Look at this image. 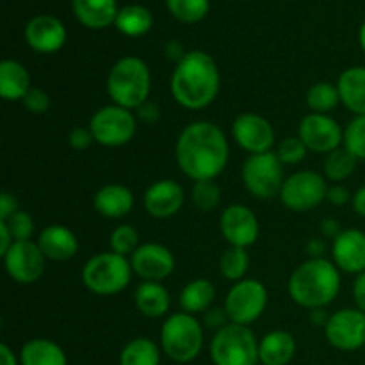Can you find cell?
<instances>
[{
  "mask_svg": "<svg viewBox=\"0 0 365 365\" xmlns=\"http://www.w3.org/2000/svg\"><path fill=\"white\" fill-rule=\"evenodd\" d=\"M177 164L192 182L216 180L230 157L225 132L210 121H192L180 132L175 145Z\"/></svg>",
  "mask_w": 365,
  "mask_h": 365,
  "instance_id": "obj_1",
  "label": "cell"
},
{
  "mask_svg": "<svg viewBox=\"0 0 365 365\" xmlns=\"http://www.w3.org/2000/svg\"><path fill=\"white\" fill-rule=\"evenodd\" d=\"M171 95L189 110L209 107L220 93L221 77L212 57L202 50H191L175 66L171 75Z\"/></svg>",
  "mask_w": 365,
  "mask_h": 365,
  "instance_id": "obj_2",
  "label": "cell"
},
{
  "mask_svg": "<svg viewBox=\"0 0 365 365\" xmlns=\"http://www.w3.org/2000/svg\"><path fill=\"white\" fill-rule=\"evenodd\" d=\"M341 291V271L328 259H309L289 278V294L296 305L319 310L334 303Z\"/></svg>",
  "mask_w": 365,
  "mask_h": 365,
  "instance_id": "obj_3",
  "label": "cell"
},
{
  "mask_svg": "<svg viewBox=\"0 0 365 365\" xmlns=\"http://www.w3.org/2000/svg\"><path fill=\"white\" fill-rule=\"evenodd\" d=\"M150 89L152 75L148 64L135 56L121 57L107 75V95L116 106L128 110L148 102Z\"/></svg>",
  "mask_w": 365,
  "mask_h": 365,
  "instance_id": "obj_4",
  "label": "cell"
},
{
  "mask_svg": "<svg viewBox=\"0 0 365 365\" xmlns=\"http://www.w3.org/2000/svg\"><path fill=\"white\" fill-rule=\"evenodd\" d=\"M160 348L173 362H192L203 348V328L200 321L185 312L168 317L160 328Z\"/></svg>",
  "mask_w": 365,
  "mask_h": 365,
  "instance_id": "obj_5",
  "label": "cell"
},
{
  "mask_svg": "<svg viewBox=\"0 0 365 365\" xmlns=\"http://www.w3.org/2000/svg\"><path fill=\"white\" fill-rule=\"evenodd\" d=\"M132 273L127 257L114 252L98 253L82 267V284L96 296H114L127 289Z\"/></svg>",
  "mask_w": 365,
  "mask_h": 365,
  "instance_id": "obj_6",
  "label": "cell"
},
{
  "mask_svg": "<svg viewBox=\"0 0 365 365\" xmlns=\"http://www.w3.org/2000/svg\"><path fill=\"white\" fill-rule=\"evenodd\" d=\"M210 360L214 365H257L259 342L248 327L228 323L210 341Z\"/></svg>",
  "mask_w": 365,
  "mask_h": 365,
  "instance_id": "obj_7",
  "label": "cell"
},
{
  "mask_svg": "<svg viewBox=\"0 0 365 365\" xmlns=\"http://www.w3.org/2000/svg\"><path fill=\"white\" fill-rule=\"evenodd\" d=\"M242 184L250 195L260 200H269L280 195L284 185V163L278 159L277 152L250 155L242 166Z\"/></svg>",
  "mask_w": 365,
  "mask_h": 365,
  "instance_id": "obj_8",
  "label": "cell"
},
{
  "mask_svg": "<svg viewBox=\"0 0 365 365\" xmlns=\"http://www.w3.org/2000/svg\"><path fill=\"white\" fill-rule=\"evenodd\" d=\"M88 127L95 143L107 148H118L132 141L138 130V118L132 114V110L113 103L96 110Z\"/></svg>",
  "mask_w": 365,
  "mask_h": 365,
  "instance_id": "obj_9",
  "label": "cell"
},
{
  "mask_svg": "<svg viewBox=\"0 0 365 365\" xmlns=\"http://www.w3.org/2000/svg\"><path fill=\"white\" fill-rule=\"evenodd\" d=\"M267 307V289L262 282L245 278L235 282L225 298V312L234 324L250 327L264 314Z\"/></svg>",
  "mask_w": 365,
  "mask_h": 365,
  "instance_id": "obj_10",
  "label": "cell"
},
{
  "mask_svg": "<svg viewBox=\"0 0 365 365\" xmlns=\"http://www.w3.org/2000/svg\"><path fill=\"white\" fill-rule=\"evenodd\" d=\"M328 184L316 171H296L285 178L280 191V202L294 212H309L327 200Z\"/></svg>",
  "mask_w": 365,
  "mask_h": 365,
  "instance_id": "obj_11",
  "label": "cell"
},
{
  "mask_svg": "<svg viewBox=\"0 0 365 365\" xmlns=\"http://www.w3.org/2000/svg\"><path fill=\"white\" fill-rule=\"evenodd\" d=\"M327 341L341 351H356L365 346V314L359 309H342L328 317Z\"/></svg>",
  "mask_w": 365,
  "mask_h": 365,
  "instance_id": "obj_12",
  "label": "cell"
},
{
  "mask_svg": "<svg viewBox=\"0 0 365 365\" xmlns=\"http://www.w3.org/2000/svg\"><path fill=\"white\" fill-rule=\"evenodd\" d=\"M2 259L7 274L18 284H34L45 273L46 257L38 242L16 241Z\"/></svg>",
  "mask_w": 365,
  "mask_h": 365,
  "instance_id": "obj_13",
  "label": "cell"
},
{
  "mask_svg": "<svg viewBox=\"0 0 365 365\" xmlns=\"http://www.w3.org/2000/svg\"><path fill=\"white\" fill-rule=\"evenodd\" d=\"M298 138L316 153H330L344 145L342 127L328 114H307L298 127Z\"/></svg>",
  "mask_w": 365,
  "mask_h": 365,
  "instance_id": "obj_14",
  "label": "cell"
},
{
  "mask_svg": "<svg viewBox=\"0 0 365 365\" xmlns=\"http://www.w3.org/2000/svg\"><path fill=\"white\" fill-rule=\"evenodd\" d=\"M232 135L250 155L271 152L274 145L273 125L257 113L239 114L232 123Z\"/></svg>",
  "mask_w": 365,
  "mask_h": 365,
  "instance_id": "obj_15",
  "label": "cell"
},
{
  "mask_svg": "<svg viewBox=\"0 0 365 365\" xmlns=\"http://www.w3.org/2000/svg\"><path fill=\"white\" fill-rule=\"evenodd\" d=\"M220 228L230 246L248 248L259 237V220L250 207L234 203L221 212Z\"/></svg>",
  "mask_w": 365,
  "mask_h": 365,
  "instance_id": "obj_16",
  "label": "cell"
},
{
  "mask_svg": "<svg viewBox=\"0 0 365 365\" xmlns=\"http://www.w3.org/2000/svg\"><path fill=\"white\" fill-rule=\"evenodd\" d=\"M130 266L143 282H163L175 271V257L166 246L145 242L130 257Z\"/></svg>",
  "mask_w": 365,
  "mask_h": 365,
  "instance_id": "obj_17",
  "label": "cell"
},
{
  "mask_svg": "<svg viewBox=\"0 0 365 365\" xmlns=\"http://www.w3.org/2000/svg\"><path fill=\"white\" fill-rule=\"evenodd\" d=\"M184 202L185 195L182 185L178 182L170 180V178L153 182L145 192L146 212L152 217H157V220L173 217L175 214L180 212Z\"/></svg>",
  "mask_w": 365,
  "mask_h": 365,
  "instance_id": "obj_18",
  "label": "cell"
},
{
  "mask_svg": "<svg viewBox=\"0 0 365 365\" xmlns=\"http://www.w3.org/2000/svg\"><path fill=\"white\" fill-rule=\"evenodd\" d=\"M334 264L339 271L348 274H360L365 271V232L356 228L342 230L331 245Z\"/></svg>",
  "mask_w": 365,
  "mask_h": 365,
  "instance_id": "obj_19",
  "label": "cell"
},
{
  "mask_svg": "<svg viewBox=\"0 0 365 365\" xmlns=\"http://www.w3.org/2000/svg\"><path fill=\"white\" fill-rule=\"evenodd\" d=\"M25 41L36 52L53 53L66 43V29L57 18L39 14L25 25Z\"/></svg>",
  "mask_w": 365,
  "mask_h": 365,
  "instance_id": "obj_20",
  "label": "cell"
},
{
  "mask_svg": "<svg viewBox=\"0 0 365 365\" xmlns=\"http://www.w3.org/2000/svg\"><path fill=\"white\" fill-rule=\"evenodd\" d=\"M38 246L43 255L53 262H66L78 252L77 235L63 225H48L38 237Z\"/></svg>",
  "mask_w": 365,
  "mask_h": 365,
  "instance_id": "obj_21",
  "label": "cell"
},
{
  "mask_svg": "<svg viewBox=\"0 0 365 365\" xmlns=\"http://www.w3.org/2000/svg\"><path fill=\"white\" fill-rule=\"evenodd\" d=\"M93 207L100 216L107 220H121L128 216L134 207V195L121 184H107L96 191Z\"/></svg>",
  "mask_w": 365,
  "mask_h": 365,
  "instance_id": "obj_22",
  "label": "cell"
},
{
  "mask_svg": "<svg viewBox=\"0 0 365 365\" xmlns=\"http://www.w3.org/2000/svg\"><path fill=\"white\" fill-rule=\"evenodd\" d=\"M134 302L143 316L159 319L170 312L171 296L160 282H141L135 287Z\"/></svg>",
  "mask_w": 365,
  "mask_h": 365,
  "instance_id": "obj_23",
  "label": "cell"
},
{
  "mask_svg": "<svg viewBox=\"0 0 365 365\" xmlns=\"http://www.w3.org/2000/svg\"><path fill=\"white\" fill-rule=\"evenodd\" d=\"M341 102L355 116H365V66H351L339 75Z\"/></svg>",
  "mask_w": 365,
  "mask_h": 365,
  "instance_id": "obj_24",
  "label": "cell"
},
{
  "mask_svg": "<svg viewBox=\"0 0 365 365\" xmlns=\"http://www.w3.org/2000/svg\"><path fill=\"white\" fill-rule=\"evenodd\" d=\"M296 355V339L285 330H274L259 342V360L262 365H287Z\"/></svg>",
  "mask_w": 365,
  "mask_h": 365,
  "instance_id": "obj_25",
  "label": "cell"
},
{
  "mask_svg": "<svg viewBox=\"0 0 365 365\" xmlns=\"http://www.w3.org/2000/svg\"><path fill=\"white\" fill-rule=\"evenodd\" d=\"M77 20L88 29H106L116 21V0H73Z\"/></svg>",
  "mask_w": 365,
  "mask_h": 365,
  "instance_id": "obj_26",
  "label": "cell"
},
{
  "mask_svg": "<svg viewBox=\"0 0 365 365\" xmlns=\"http://www.w3.org/2000/svg\"><path fill=\"white\" fill-rule=\"evenodd\" d=\"M31 91V75L18 61L6 59L0 63V96L7 102L24 100Z\"/></svg>",
  "mask_w": 365,
  "mask_h": 365,
  "instance_id": "obj_27",
  "label": "cell"
},
{
  "mask_svg": "<svg viewBox=\"0 0 365 365\" xmlns=\"http://www.w3.org/2000/svg\"><path fill=\"white\" fill-rule=\"evenodd\" d=\"M214 298H216V289L212 282L207 278H196L182 289L178 303H180L182 312L196 316V314H205L207 310L212 309Z\"/></svg>",
  "mask_w": 365,
  "mask_h": 365,
  "instance_id": "obj_28",
  "label": "cell"
},
{
  "mask_svg": "<svg viewBox=\"0 0 365 365\" xmlns=\"http://www.w3.org/2000/svg\"><path fill=\"white\" fill-rule=\"evenodd\" d=\"M20 365H68L66 353L48 339H32L21 346Z\"/></svg>",
  "mask_w": 365,
  "mask_h": 365,
  "instance_id": "obj_29",
  "label": "cell"
},
{
  "mask_svg": "<svg viewBox=\"0 0 365 365\" xmlns=\"http://www.w3.org/2000/svg\"><path fill=\"white\" fill-rule=\"evenodd\" d=\"M114 25H116V29L121 34L130 36V38H139V36L146 34L152 29L153 18L146 7L134 4V6L123 7L118 13Z\"/></svg>",
  "mask_w": 365,
  "mask_h": 365,
  "instance_id": "obj_30",
  "label": "cell"
},
{
  "mask_svg": "<svg viewBox=\"0 0 365 365\" xmlns=\"http://www.w3.org/2000/svg\"><path fill=\"white\" fill-rule=\"evenodd\" d=\"M120 365H160V349L150 339H134L121 349Z\"/></svg>",
  "mask_w": 365,
  "mask_h": 365,
  "instance_id": "obj_31",
  "label": "cell"
},
{
  "mask_svg": "<svg viewBox=\"0 0 365 365\" xmlns=\"http://www.w3.org/2000/svg\"><path fill=\"white\" fill-rule=\"evenodd\" d=\"M356 159L351 152H349L346 146H341V148L334 150V152L327 153L323 163V171H324V178L331 182H342L346 178H349L355 171Z\"/></svg>",
  "mask_w": 365,
  "mask_h": 365,
  "instance_id": "obj_32",
  "label": "cell"
},
{
  "mask_svg": "<svg viewBox=\"0 0 365 365\" xmlns=\"http://www.w3.org/2000/svg\"><path fill=\"white\" fill-rule=\"evenodd\" d=\"M339 103H341V95H339L337 84L317 82L307 93V106L312 113L327 114L334 110Z\"/></svg>",
  "mask_w": 365,
  "mask_h": 365,
  "instance_id": "obj_33",
  "label": "cell"
},
{
  "mask_svg": "<svg viewBox=\"0 0 365 365\" xmlns=\"http://www.w3.org/2000/svg\"><path fill=\"white\" fill-rule=\"evenodd\" d=\"M250 269V257L246 248L230 246L223 252L220 259V271L227 280L241 282L245 280V274Z\"/></svg>",
  "mask_w": 365,
  "mask_h": 365,
  "instance_id": "obj_34",
  "label": "cell"
},
{
  "mask_svg": "<svg viewBox=\"0 0 365 365\" xmlns=\"http://www.w3.org/2000/svg\"><path fill=\"white\" fill-rule=\"evenodd\" d=\"M166 6L184 24H196L209 13V0H166Z\"/></svg>",
  "mask_w": 365,
  "mask_h": 365,
  "instance_id": "obj_35",
  "label": "cell"
},
{
  "mask_svg": "<svg viewBox=\"0 0 365 365\" xmlns=\"http://www.w3.org/2000/svg\"><path fill=\"white\" fill-rule=\"evenodd\" d=\"M192 203L202 212H210L221 202V189L216 180H198L195 182L191 191Z\"/></svg>",
  "mask_w": 365,
  "mask_h": 365,
  "instance_id": "obj_36",
  "label": "cell"
},
{
  "mask_svg": "<svg viewBox=\"0 0 365 365\" xmlns=\"http://www.w3.org/2000/svg\"><path fill=\"white\" fill-rule=\"evenodd\" d=\"M110 252L123 257H132L139 248V232L132 225H120L113 230L109 237Z\"/></svg>",
  "mask_w": 365,
  "mask_h": 365,
  "instance_id": "obj_37",
  "label": "cell"
},
{
  "mask_svg": "<svg viewBox=\"0 0 365 365\" xmlns=\"http://www.w3.org/2000/svg\"><path fill=\"white\" fill-rule=\"evenodd\" d=\"M344 146L359 160H365V116H355L344 130Z\"/></svg>",
  "mask_w": 365,
  "mask_h": 365,
  "instance_id": "obj_38",
  "label": "cell"
},
{
  "mask_svg": "<svg viewBox=\"0 0 365 365\" xmlns=\"http://www.w3.org/2000/svg\"><path fill=\"white\" fill-rule=\"evenodd\" d=\"M4 223L9 228L14 242L31 241L32 234H34V220H32L31 214L25 212V210H18V212H14L13 216H11L9 220L4 221Z\"/></svg>",
  "mask_w": 365,
  "mask_h": 365,
  "instance_id": "obj_39",
  "label": "cell"
},
{
  "mask_svg": "<svg viewBox=\"0 0 365 365\" xmlns=\"http://www.w3.org/2000/svg\"><path fill=\"white\" fill-rule=\"evenodd\" d=\"M309 148L299 138H285L282 139L277 148L278 159L284 164H298L307 157Z\"/></svg>",
  "mask_w": 365,
  "mask_h": 365,
  "instance_id": "obj_40",
  "label": "cell"
},
{
  "mask_svg": "<svg viewBox=\"0 0 365 365\" xmlns=\"http://www.w3.org/2000/svg\"><path fill=\"white\" fill-rule=\"evenodd\" d=\"M25 109L32 114H45L50 109V96L46 91L39 88H31V91L24 96L21 100Z\"/></svg>",
  "mask_w": 365,
  "mask_h": 365,
  "instance_id": "obj_41",
  "label": "cell"
},
{
  "mask_svg": "<svg viewBox=\"0 0 365 365\" xmlns=\"http://www.w3.org/2000/svg\"><path fill=\"white\" fill-rule=\"evenodd\" d=\"M68 143L73 150H86L95 143V138H93L89 127H75L68 134Z\"/></svg>",
  "mask_w": 365,
  "mask_h": 365,
  "instance_id": "obj_42",
  "label": "cell"
},
{
  "mask_svg": "<svg viewBox=\"0 0 365 365\" xmlns=\"http://www.w3.org/2000/svg\"><path fill=\"white\" fill-rule=\"evenodd\" d=\"M230 323L228 321V316L227 312H225V309H209L205 312V316H203V324H205V328H209V330H214V334H216L217 330H221V328H225L227 324Z\"/></svg>",
  "mask_w": 365,
  "mask_h": 365,
  "instance_id": "obj_43",
  "label": "cell"
},
{
  "mask_svg": "<svg viewBox=\"0 0 365 365\" xmlns=\"http://www.w3.org/2000/svg\"><path fill=\"white\" fill-rule=\"evenodd\" d=\"M351 198L353 196L349 195V191L344 187V185L335 184V185H330V187H328L327 200L331 203V205L342 207V205H346V203L351 202Z\"/></svg>",
  "mask_w": 365,
  "mask_h": 365,
  "instance_id": "obj_44",
  "label": "cell"
},
{
  "mask_svg": "<svg viewBox=\"0 0 365 365\" xmlns=\"http://www.w3.org/2000/svg\"><path fill=\"white\" fill-rule=\"evenodd\" d=\"M135 110H138L135 118H138L139 121H143V123H146V125L157 123V121H159V118H160L159 106H157V103H153V102H145L141 107H139V109H135Z\"/></svg>",
  "mask_w": 365,
  "mask_h": 365,
  "instance_id": "obj_45",
  "label": "cell"
},
{
  "mask_svg": "<svg viewBox=\"0 0 365 365\" xmlns=\"http://www.w3.org/2000/svg\"><path fill=\"white\" fill-rule=\"evenodd\" d=\"M20 207H18L16 196L11 195V192L4 191L0 195V221H6L13 216L14 212H18Z\"/></svg>",
  "mask_w": 365,
  "mask_h": 365,
  "instance_id": "obj_46",
  "label": "cell"
},
{
  "mask_svg": "<svg viewBox=\"0 0 365 365\" xmlns=\"http://www.w3.org/2000/svg\"><path fill=\"white\" fill-rule=\"evenodd\" d=\"M353 299H355L356 309L365 314V271L356 274V280L353 284Z\"/></svg>",
  "mask_w": 365,
  "mask_h": 365,
  "instance_id": "obj_47",
  "label": "cell"
},
{
  "mask_svg": "<svg viewBox=\"0 0 365 365\" xmlns=\"http://www.w3.org/2000/svg\"><path fill=\"white\" fill-rule=\"evenodd\" d=\"M164 53H166V57L170 61H175V63H180L182 59L185 57V50L184 46H182L180 41H177V39H171V41L166 43V46H164Z\"/></svg>",
  "mask_w": 365,
  "mask_h": 365,
  "instance_id": "obj_48",
  "label": "cell"
},
{
  "mask_svg": "<svg viewBox=\"0 0 365 365\" xmlns=\"http://www.w3.org/2000/svg\"><path fill=\"white\" fill-rule=\"evenodd\" d=\"M342 228H341V223H339L337 220H331V217H327V220L321 221V234H323V237L327 239H337L339 235H341Z\"/></svg>",
  "mask_w": 365,
  "mask_h": 365,
  "instance_id": "obj_49",
  "label": "cell"
},
{
  "mask_svg": "<svg viewBox=\"0 0 365 365\" xmlns=\"http://www.w3.org/2000/svg\"><path fill=\"white\" fill-rule=\"evenodd\" d=\"M307 255L310 257V259H323L324 252H327V245H324L323 239H310L309 242H307Z\"/></svg>",
  "mask_w": 365,
  "mask_h": 365,
  "instance_id": "obj_50",
  "label": "cell"
},
{
  "mask_svg": "<svg viewBox=\"0 0 365 365\" xmlns=\"http://www.w3.org/2000/svg\"><path fill=\"white\" fill-rule=\"evenodd\" d=\"M13 245H14V239L13 235H11L9 228H7V225L4 223V221H0V257L6 255Z\"/></svg>",
  "mask_w": 365,
  "mask_h": 365,
  "instance_id": "obj_51",
  "label": "cell"
},
{
  "mask_svg": "<svg viewBox=\"0 0 365 365\" xmlns=\"http://www.w3.org/2000/svg\"><path fill=\"white\" fill-rule=\"evenodd\" d=\"M351 205L353 210H355L360 217H365V185H362V187L353 195Z\"/></svg>",
  "mask_w": 365,
  "mask_h": 365,
  "instance_id": "obj_52",
  "label": "cell"
},
{
  "mask_svg": "<svg viewBox=\"0 0 365 365\" xmlns=\"http://www.w3.org/2000/svg\"><path fill=\"white\" fill-rule=\"evenodd\" d=\"M16 355L13 353V349L9 348L7 344H0V365H18Z\"/></svg>",
  "mask_w": 365,
  "mask_h": 365,
  "instance_id": "obj_53",
  "label": "cell"
},
{
  "mask_svg": "<svg viewBox=\"0 0 365 365\" xmlns=\"http://www.w3.org/2000/svg\"><path fill=\"white\" fill-rule=\"evenodd\" d=\"M359 39H360V46H362V50L365 52V21L362 24V27H360Z\"/></svg>",
  "mask_w": 365,
  "mask_h": 365,
  "instance_id": "obj_54",
  "label": "cell"
}]
</instances>
